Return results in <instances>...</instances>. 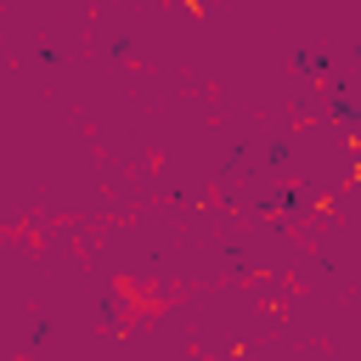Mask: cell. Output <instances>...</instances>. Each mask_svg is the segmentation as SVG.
Instances as JSON below:
<instances>
[{
  "mask_svg": "<svg viewBox=\"0 0 361 361\" xmlns=\"http://www.w3.org/2000/svg\"><path fill=\"white\" fill-rule=\"evenodd\" d=\"M118 299H124V305H130V310H135L141 322L164 310V293H158L152 282H130V276H118Z\"/></svg>",
  "mask_w": 361,
  "mask_h": 361,
  "instance_id": "1",
  "label": "cell"
}]
</instances>
